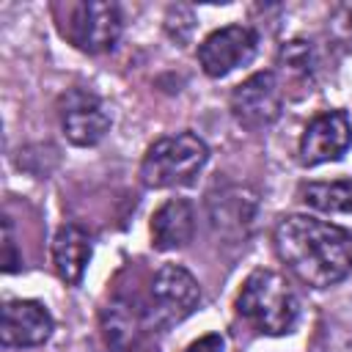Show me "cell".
Here are the masks:
<instances>
[{"label":"cell","mask_w":352,"mask_h":352,"mask_svg":"<svg viewBox=\"0 0 352 352\" xmlns=\"http://www.w3.org/2000/svg\"><path fill=\"white\" fill-rule=\"evenodd\" d=\"M88 261H91V236L85 234V228L74 223L60 226L52 239V264H55L58 278L72 286L80 283Z\"/></svg>","instance_id":"4fadbf2b"},{"label":"cell","mask_w":352,"mask_h":352,"mask_svg":"<svg viewBox=\"0 0 352 352\" xmlns=\"http://www.w3.org/2000/svg\"><path fill=\"white\" fill-rule=\"evenodd\" d=\"M52 336V316L36 300H8L3 305V346H41Z\"/></svg>","instance_id":"30bf717a"},{"label":"cell","mask_w":352,"mask_h":352,"mask_svg":"<svg viewBox=\"0 0 352 352\" xmlns=\"http://www.w3.org/2000/svg\"><path fill=\"white\" fill-rule=\"evenodd\" d=\"M60 126L74 146H96L110 129V116L99 96L77 88L60 99Z\"/></svg>","instance_id":"ba28073f"},{"label":"cell","mask_w":352,"mask_h":352,"mask_svg":"<svg viewBox=\"0 0 352 352\" xmlns=\"http://www.w3.org/2000/svg\"><path fill=\"white\" fill-rule=\"evenodd\" d=\"M258 36L248 25H228L209 33L198 47V63L206 77H226L236 66H245L256 52Z\"/></svg>","instance_id":"52a82bcc"},{"label":"cell","mask_w":352,"mask_h":352,"mask_svg":"<svg viewBox=\"0 0 352 352\" xmlns=\"http://www.w3.org/2000/svg\"><path fill=\"white\" fill-rule=\"evenodd\" d=\"M6 236H3V248H6V272H14L19 267V258H16V248H14V236H11V223L6 220Z\"/></svg>","instance_id":"e0dca14e"},{"label":"cell","mask_w":352,"mask_h":352,"mask_svg":"<svg viewBox=\"0 0 352 352\" xmlns=\"http://www.w3.org/2000/svg\"><path fill=\"white\" fill-rule=\"evenodd\" d=\"M272 242L286 270L314 289L336 286L352 275V231L336 223L311 214H286L278 220Z\"/></svg>","instance_id":"6da1fadb"},{"label":"cell","mask_w":352,"mask_h":352,"mask_svg":"<svg viewBox=\"0 0 352 352\" xmlns=\"http://www.w3.org/2000/svg\"><path fill=\"white\" fill-rule=\"evenodd\" d=\"M206 160H209L206 143L192 132H179V135L160 138L157 143L148 146L140 162V176H143V184L154 190L182 187L201 173Z\"/></svg>","instance_id":"3957f363"},{"label":"cell","mask_w":352,"mask_h":352,"mask_svg":"<svg viewBox=\"0 0 352 352\" xmlns=\"http://www.w3.org/2000/svg\"><path fill=\"white\" fill-rule=\"evenodd\" d=\"M283 110V88L275 72H256L231 91V113L245 129H264Z\"/></svg>","instance_id":"5b68a950"},{"label":"cell","mask_w":352,"mask_h":352,"mask_svg":"<svg viewBox=\"0 0 352 352\" xmlns=\"http://www.w3.org/2000/svg\"><path fill=\"white\" fill-rule=\"evenodd\" d=\"M236 311L258 333L283 336L300 319V300L292 283L275 270H253L236 297Z\"/></svg>","instance_id":"7a4b0ae2"},{"label":"cell","mask_w":352,"mask_h":352,"mask_svg":"<svg viewBox=\"0 0 352 352\" xmlns=\"http://www.w3.org/2000/svg\"><path fill=\"white\" fill-rule=\"evenodd\" d=\"M195 234V212L187 198L165 201L151 217V245L157 250H179Z\"/></svg>","instance_id":"7c38bea8"},{"label":"cell","mask_w":352,"mask_h":352,"mask_svg":"<svg viewBox=\"0 0 352 352\" xmlns=\"http://www.w3.org/2000/svg\"><path fill=\"white\" fill-rule=\"evenodd\" d=\"M278 66L289 74V77H302L308 80L311 77V47L308 41H289L283 50H280V58H278Z\"/></svg>","instance_id":"9a60e30c"},{"label":"cell","mask_w":352,"mask_h":352,"mask_svg":"<svg viewBox=\"0 0 352 352\" xmlns=\"http://www.w3.org/2000/svg\"><path fill=\"white\" fill-rule=\"evenodd\" d=\"M256 217V198L242 187H223L209 195V220L214 231L228 236H245Z\"/></svg>","instance_id":"8fae6325"},{"label":"cell","mask_w":352,"mask_h":352,"mask_svg":"<svg viewBox=\"0 0 352 352\" xmlns=\"http://www.w3.org/2000/svg\"><path fill=\"white\" fill-rule=\"evenodd\" d=\"M352 146V121L344 110H327L308 121L300 138V162L302 165H322L341 160Z\"/></svg>","instance_id":"8992f818"},{"label":"cell","mask_w":352,"mask_h":352,"mask_svg":"<svg viewBox=\"0 0 352 352\" xmlns=\"http://www.w3.org/2000/svg\"><path fill=\"white\" fill-rule=\"evenodd\" d=\"M121 28L124 22H121V11L116 3L85 0L72 8V16L66 22V36L77 50L88 55H99L116 47Z\"/></svg>","instance_id":"277c9868"},{"label":"cell","mask_w":352,"mask_h":352,"mask_svg":"<svg viewBox=\"0 0 352 352\" xmlns=\"http://www.w3.org/2000/svg\"><path fill=\"white\" fill-rule=\"evenodd\" d=\"M302 201L319 212L349 214L352 212V179L311 182L302 187Z\"/></svg>","instance_id":"5bb4252c"},{"label":"cell","mask_w":352,"mask_h":352,"mask_svg":"<svg viewBox=\"0 0 352 352\" xmlns=\"http://www.w3.org/2000/svg\"><path fill=\"white\" fill-rule=\"evenodd\" d=\"M151 300L157 311L170 322L184 319L201 302V286L192 278V272L182 264H165L151 278Z\"/></svg>","instance_id":"9c48e42d"},{"label":"cell","mask_w":352,"mask_h":352,"mask_svg":"<svg viewBox=\"0 0 352 352\" xmlns=\"http://www.w3.org/2000/svg\"><path fill=\"white\" fill-rule=\"evenodd\" d=\"M184 352H223V338H220L217 333H209V336L192 341Z\"/></svg>","instance_id":"2e32d148"}]
</instances>
